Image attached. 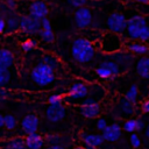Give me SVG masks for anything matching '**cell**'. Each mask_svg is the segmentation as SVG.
Segmentation results:
<instances>
[{
	"label": "cell",
	"mask_w": 149,
	"mask_h": 149,
	"mask_svg": "<svg viewBox=\"0 0 149 149\" xmlns=\"http://www.w3.org/2000/svg\"><path fill=\"white\" fill-rule=\"evenodd\" d=\"M38 35H40L41 40H42L43 42H45V43H51V42H54V40H55V35H54L52 30H44V29H41L40 33H38Z\"/></svg>",
	"instance_id": "29"
},
{
	"label": "cell",
	"mask_w": 149,
	"mask_h": 149,
	"mask_svg": "<svg viewBox=\"0 0 149 149\" xmlns=\"http://www.w3.org/2000/svg\"><path fill=\"white\" fill-rule=\"evenodd\" d=\"M94 54H95L94 45L87 38L78 37L72 42L71 55L76 62H78L80 64L88 63L93 59Z\"/></svg>",
	"instance_id": "2"
},
{
	"label": "cell",
	"mask_w": 149,
	"mask_h": 149,
	"mask_svg": "<svg viewBox=\"0 0 149 149\" xmlns=\"http://www.w3.org/2000/svg\"><path fill=\"white\" fill-rule=\"evenodd\" d=\"M144 135H146V137L149 140V123L146 126V130H144Z\"/></svg>",
	"instance_id": "44"
},
{
	"label": "cell",
	"mask_w": 149,
	"mask_h": 149,
	"mask_svg": "<svg viewBox=\"0 0 149 149\" xmlns=\"http://www.w3.org/2000/svg\"><path fill=\"white\" fill-rule=\"evenodd\" d=\"M35 47H36V41H34V40H31V38L26 40V41L22 42V44H21V49H22L23 51H26V52L31 51L33 49H35Z\"/></svg>",
	"instance_id": "31"
},
{
	"label": "cell",
	"mask_w": 149,
	"mask_h": 149,
	"mask_svg": "<svg viewBox=\"0 0 149 149\" xmlns=\"http://www.w3.org/2000/svg\"><path fill=\"white\" fill-rule=\"evenodd\" d=\"M137 95H139L137 86H136L135 84H133V85L127 90V92H126V94H125V98H126L127 100H129L130 102L135 104L136 100H137Z\"/></svg>",
	"instance_id": "25"
},
{
	"label": "cell",
	"mask_w": 149,
	"mask_h": 149,
	"mask_svg": "<svg viewBox=\"0 0 149 149\" xmlns=\"http://www.w3.org/2000/svg\"><path fill=\"white\" fill-rule=\"evenodd\" d=\"M126 48L128 51L135 54V55H146L149 52V47L140 41H134V42H128L126 43Z\"/></svg>",
	"instance_id": "17"
},
{
	"label": "cell",
	"mask_w": 149,
	"mask_h": 149,
	"mask_svg": "<svg viewBox=\"0 0 149 149\" xmlns=\"http://www.w3.org/2000/svg\"><path fill=\"white\" fill-rule=\"evenodd\" d=\"M45 141L49 143V146H51V144H63L66 141V139L58 135V134H48L45 136Z\"/></svg>",
	"instance_id": "26"
},
{
	"label": "cell",
	"mask_w": 149,
	"mask_h": 149,
	"mask_svg": "<svg viewBox=\"0 0 149 149\" xmlns=\"http://www.w3.org/2000/svg\"><path fill=\"white\" fill-rule=\"evenodd\" d=\"M95 73H97L98 77H100V78H102V79H108V78L114 77V74L112 73V71H111L108 68H106V66H104V65H100V64H99V66L95 69Z\"/></svg>",
	"instance_id": "27"
},
{
	"label": "cell",
	"mask_w": 149,
	"mask_h": 149,
	"mask_svg": "<svg viewBox=\"0 0 149 149\" xmlns=\"http://www.w3.org/2000/svg\"><path fill=\"white\" fill-rule=\"evenodd\" d=\"M48 13H49V8H48L47 3L41 0H36V1L31 2L29 6V15L35 19L42 20L43 17H47Z\"/></svg>",
	"instance_id": "11"
},
{
	"label": "cell",
	"mask_w": 149,
	"mask_h": 149,
	"mask_svg": "<svg viewBox=\"0 0 149 149\" xmlns=\"http://www.w3.org/2000/svg\"><path fill=\"white\" fill-rule=\"evenodd\" d=\"M2 149H28L24 142V139L22 137H13L3 142Z\"/></svg>",
	"instance_id": "20"
},
{
	"label": "cell",
	"mask_w": 149,
	"mask_h": 149,
	"mask_svg": "<svg viewBox=\"0 0 149 149\" xmlns=\"http://www.w3.org/2000/svg\"><path fill=\"white\" fill-rule=\"evenodd\" d=\"M136 72L142 78H149V57H141L136 62Z\"/></svg>",
	"instance_id": "19"
},
{
	"label": "cell",
	"mask_w": 149,
	"mask_h": 149,
	"mask_svg": "<svg viewBox=\"0 0 149 149\" xmlns=\"http://www.w3.org/2000/svg\"><path fill=\"white\" fill-rule=\"evenodd\" d=\"M5 5H6L7 9H15V7H16L15 0H5Z\"/></svg>",
	"instance_id": "38"
},
{
	"label": "cell",
	"mask_w": 149,
	"mask_h": 149,
	"mask_svg": "<svg viewBox=\"0 0 149 149\" xmlns=\"http://www.w3.org/2000/svg\"><path fill=\"white\" fill-rule=\"evenodd\" d=\"M17 122H16V119L15 116H13L12 114H6L5 115V128L7 130H13L15 129Z\"/></svg>",
	"instance_id": "30"
},
{
	"label": "cell",
	"mask_w": 149,
	"mask_h": 149,
	"mask_svg": "<svg viewBox=\"0 0 149 149\" xmlns=\"http://www.w3.org/2000/svg\"><path fill=\"white\" fill-rule=\"evenodd\" d=\"M136 123H137V119H128L123 122V130L127 132V133H134V132H137L136 129Z\"/></svg>",
	"instance_id": "28"
},
{
	"label": "cell",
	"mask_w": 149,
	"mask_h": 149,
	"mask_svg": "<svg viewBox=\"0 0 149 149\" xmlns=\"http://www.w3.org/2000/svg\"><path fill=\"white\" fill-rule=\"evenodd\" d=\"M107 121H106V119H104V118H100V119H98L97 120V123H95V127H97V129H99V130H101V132H104L106 128H107Z\"/></svg>",
	"instance_id": "34"
},
{
	"label": "cell",
	"mask_w": 149,
	"mask_h": 149,
	"mask_svg": "<svg viewBox=\"0 0 149 149\" xmlns=\"http://www.w3.org/2000/svg\"><path fill=\"white\" fill-rule=\"evenodd\" d=\"M85 148H86V149H98V148H95V147H88V146H85Z\"/></svg>",
	"instance_id": "47"
},
{
	"label": "cell",
	"mask_w": 149,
	"mask_h": 149,
	"mask_svg": "<svg viewBox=\"0 0 149 149\" xmlns=\"http://www.w3.org/2000/svg\"><path fill=\"white\" fill-rule=\"evenodd\" d=\"M144 128H146V126H144V122H143V120H141V119H137L136 129H137V130H143Z\"/></svg>",
	"instance_id": "40"
},
{
	"label": "cell",
	"mask_w": 149,
	"mask_h": 149,
	"mask_svg": "<svg viewBox=\"0 0 149 149\" xmlns=\"http://www.w3.org/2000/svg\"><path fill=\"white\" fill-rule=\"evenodd\" d=\"M126 33L130 40L143 43L149 41V27L147 26L146 19L141 15H133L128 19Z\"/></svg>",
	"instance_id": "1"
},
{
	"label": "cell",
	"mask_w": 149,
	"mask_h": 149,
	"mask_svg": "<svg viewBox=\"0 0 149 149\" xmlns=\"http://www.w3.org/2000/svg\"><path fill=\"white\" fill-rule=\"evenodd\" d=\"M70 5L72 7H76V8H80V7H84L85 3L87 2V0H69Z\"/></svg>",
	"instance_id": "35"
},
{
	"label": "cell",
	"mask_w": 149,
	"mask_h": 149,
	"mask_svg": "<svg viewBox=\"0 0 149 149\" xmlns=\"http://www.w3.org/2000/svg\"><path fill=\"white\" fill-rule=\"evenodd\" d=\"M74 22L79 28H86L92 22V13L87 7H80L74 12Z\"/></svg>",
	"instance_id": "10"
},
{
	"label": "cell",
	"mask_w": 149,
	"mask_h": 149,
	"mask_svg": "<svg viewBox=\"0 0 149 149\" xmlns=\"http://www.w3.org/2000/svg\"><path fill=\"white\" fill-rule=\"evenodd\" d=\"M100 105L98 102L95 104H88V105H81L79 106V112L83 116L87 119H94L99 116L100 114Z\"/></svg>",
	"instance_id": "16"
},
{
	"label": "cell",
	"mask_w": 149,
	"mask_h": 149,
	"mask_svg": "<svg viewBox=\"0 0 149 149\" xmlns=\"http://www.w3.org/2000/svg\"><path fill=\"white\" fill-rule=\"evenodd\" d=\"M47 149H66L63 144H51L49 147H47Z\"/></svg>",
	"instance_id": "42"
},
{
	"label": "cell",
	"mask_w": 149,
	"mask_h": 149,
	"mask_svg": "<svg viewBox=\"0 0 149 149\" xmlns=\"http://www.w3.org/2000/svg\"><path fill=\"white\" fill-rule=\"evenodd\" d=\"M148 98H149V91H148Z\"/></svg>",
	"instance_id": "48"
},
{
	"label": "cell",
	"mask_w": 149,
	"mask_h": 149,
	"mask_svg": "<svg viewBox=\"0 0 149 149\" xmlns=\"http://www.w3.org/2000/svg\"><path fill=\"white\" fill-rule=\"evenodd\" d=\"M66 115V109L63 104H54L49 105L45 111V118L50 122H59Z\"/></svg>",
	"instance_id": "8"
},
{
	"label": "cell",
	"mask_w": 149,
	"mask_h": 149,
	"mask_svg": "<svg viewBox=\"0 0 149 149\" xmlns=\"http://www.w3.org/2000/svg\"><path fill=\"white\" fill-rule=\"evenodd\" d=\"M90 93V86L83 81H76L73 83L70 88H69V92L66 95H64V99L65 101H68L69 104H74V102H80L87 98Z\"/></svg>",
	"instance_id": "4"
},
{
	"label": "cell",
	"mask_w": 149,
	"mask_h": 149,
	"mask_svg": "<svg viewBox=\"0 0 149 149\" xmlns=\"http://www.w3.org/2000/svg\"><path fill=\"white\" fill-rule=\"evenodd\" d=\"M41 62H43L44 64H47L48 66H50L54 70H57L59 68V65H61L59 61L55 56H52V55H44Z\"/></svg>",
	"instance_id": "23"
},
{
	"label": "cell",
	"mask_w": 149,
	"mask_h": 149,
	"mask_svg": "<svg viewBox=\"0 0 149 149\" xmlns=\"http://www.w3.org/2000/svg\"><path fill=\"white\" fill-rule=\"evenodd\" d=\"M42 29L41 20L30 15H23L20 17V30L26 34H37Z\"/></svg>",
	"instance_id": "7"
},
{
	"label": "cell",
	"mask_w": 149,
	"mask_h": 149,
	"mask_svg": "<svg viewBox=\"0 0 149 149\" xmlns=\"http://www.w3.org/2000/svg\"><path fill=\"white\" fill-rule=\"evenodd\" d=\"M64 99V97L62 94H51L48 98V102L49 105H54V104H62V100Z\"/></svg>",
	"instance_id": "33"
},
{
	"label": "cell",
	"mask_w": 149,
	"mask_h": 149,
	"mask_svg": "<svg viewBox=\"0 0 149 149\" xmlns=\"http://www.w3.org/2000/svg\"><path fill=\"white\" fill-rule=\"evenodd\" d=\"M38 126H40V119L35 114H27L21 121V129L26 135L37 133Z\"/></svg>",
	"instance_id": "9"
},
{
	"label": "cell",
	"mask_w": 149,
	"mask_h": 149,
	"mask_svg": "<svg viewBox=\"0 0 149 149\" xmlns=\"http://www.w3.org/2000/svg\"><path fill=\"white\" fill-rule=\"evenodd\" d=\"M81 141L84 142L85 146H88V147H100L105 139L102 136V134H92V133H84L81 134Z\"/></svg>",
	"instance_id": "15"
},
{
	"label": "cell",
	"mask_w": 149,
	"mask_h": 149,
	"mask_svg": "<svg viewBox=\"0 0 149 149\" xmlns=\"http://www.w3.org/2000/svg\"><path fill=\"white\" fill-rule=\"evenodd\" d=\"M135 1H137L140 3H144V5H148L149 3V0H135Z\"/></svg>",
	"instance_id": "45"
},
{
	"label": "cell",
	"mask_w": 149,
	"mask_h": 149,
	"mask_svg": "<svg viewBox=\"0 0 149 149\" xmlns=\"http://www.w3.org/2000/svg\"><path fill=\"white\" fill-rule=\"evenodd\" d=\"M141 111L143 113H149V98L142 101V104H141Z\"/></svg>",
	"instance_id": "37"
},
{
	"label": "cell",
	"mask_w": 149,
	"mask_h": 149,
	"mask_svg": "<svg viewBox=\"0 0 149 149\" xmlns=\"http://www.w3.org/2000/svg\"><path fill=\"white\" fill-rule=\"evenodd\" d=\"M6 19V17H5ZM6 29L8 30V33H13L17 29H20V17L17 16H8L6 19Z\"/></svg>",
	"instance_id": "21"
},
{
	"label": "cell",
	"mask_w": 149,
	"mask_h": 149,
	"mask_svg": "<svg viewBox=\"0 0 149 149\" xmlns=\"http://www.w3.org/2000/svg\"><path fill=\"white\" fill-rule=\"evenodd\" d=\"M30 77L35 84L40 86H47L55 80L56 74L54 69H51L43 62H40L37 65L33 68L30 72Z\"/></svg>",
	"instance_id": "3"
},
{
	"label": "cell",
	"mask_w": 149,
	"mask_h": 149,
	"mask_svg": "<svg viewBox=\"0 0 149 149\" xmlns=\"http://www.w3.org/2000/svg\"><path fill=\"white\" fill-rule=\"evenodd\" d=\"M73 149H86V148H85V146H77Z\"/></svg>",
	"instance_id": "46"
},
{
	"label": "cell",
	"mask_w": 149,
	"mask_h": 149,
	"mask_svg": "<svg viewBox=\"0 0 149 149\" xmlns=\"http://www.w3.org/2000/svg\"><path fill=\"white\" fill-rule=\"evenodd\" d=\"M100 65H104V66L108 68V69L112 71V73H113L114 76H118V74H120V72L123 71L122 68H121L115 61H104V62L100 63Z\"/></svg>",
	"instance_id": "22"
},
{
	"label": "cell",
	"mask_w": 149,
	"mask_h": 149,
	"mask_svg": "<svg viewBox=\"0 0 149 149\" xmlns=\"http://www.w3.org/2000/svg\"><path fill=\"white\" fill-rule=\"evenodd\" d=\"M14 64V56L8 49H1L0 51V68L10 69Z\"/></svg>",
	"instance_id": "18"
},
{
	"label": "cell",
	"mask_w": 149,
	"mask_h": 149,
	"mask_svg": "<svg viewBox=\"0 0 149 149\" xmlns=\"http://www.w3.org/2000/svg\"><path fill=\"white\" fill-rule=\"evenodd\" d=\"M105 141L107 142H116L121 137V127L118 123L108 125L107 128L101 133Z\"/></svg>",
	"instance_id": "13"
},
{
	"label": "cell",
	"mask_w": 149,
	"mask_h": 149,
	"mask_svg": "<svg viewBox=\"0 0 149 149\" xmlns=\"http://www.w3.org/2000/svg\"><path fill=\"white\" fill-rule=\"evenodd\" d=\"M6 19L2 16L0 17V33H5L6 31Z\"/></svg>",
	"instance_id": "39"
},
{
	"label": "cell",
	"mask_w": 149,
	"mask_h": 149,
	"mask_svg": "<svg viewBox=\"0 0 149 149\" xmlns=\"http://www.w3.org/2000/svg\"><path fill=\"white\" fill-rule=\"evenodd\" d=\"M126 1H127V0H126Z\"/></svg>",
	"instance_id": "49"
},
{
	"label": "cell",
	"mask_w": 149,
	"mask_h": 149,
	"mask_svg": "<svg viewBox=\"0 0 149 149\" xmlns=\"http://www.w3.org/2000/svg\"><path fill=\"white\" fill-rule=\"evenodd\" d=\"M100 48L106 54H116L122 48V41L115 33H106L100 38Z\"/></svg>",
	"instance_id": "5"
},
{
	"label": "cell",
	"mask_w": 149,
	"mask_h": 149,
	"mask_svg": "<svg viewBox=\"0 0 149 149\" xmlns=\"http://www.w3.org/2000/svg\"><path fill=\"white\" fill-rule=\"evenodd\" d=\"M115 112L120 116H132L135 113V104H133L129 100H127L126 98H123L118 102V105L115 107Z\"/></svg>",
	"instance_id": "12"
},
{
	"label": "cell",
	"mask_w": 149,
	"mask_h": 149,
	"mask_svg": "<svg viewBox=\"0 0 149 149\" xmlns=\"http://www.w3.org/2000/svg\"><path fill=\"white\" fill-rule=\"evenodd\" d=\"M10 78H12V74H10L9 69L0 68V86L1 87L7 86L10 81Z\"/></svg>",
	"instance_id": "24"
},
{
	"label": "cell",
	"mask_w": 149,
	"mask_h": 149,
	"mask_svg": "<svg viewBox=\"0 0 149 149\" xmlns=\"http://www.w3.org/2000/svg\"><path fill=\"white\" fill-rule=\"evenodd\" d=\"M7 97H8V92L5 90V87H1L0 88V99L1 100H5Z\"/></svg>",
	"instance_id": "41"
},
{
	"label": "cell",
	"mask_w": 149,
	"mask_h": 149,
	"mask_svg": "<svg viewBox=\"0 0 149 149\" xmlns=\"http://www.w3.org/2000/svg\"><path fill=\"white\" fill-rule=\"evenodd\" d=\"M0 127H5V115H0Z\"/></svg>",
	"instance_id": "43"
},
{
	"label": "cell",
	"mask_w": 149,
	"mask_h": 149,
	"mask_svg": "<svg viewBox=\"0 0 149 149\" xmlns=\"http://www.w3.org/2000/svg\"><path fill=\"white\" fill-rule=\"evenodd\" d=\"M127 22L128 19L121 13H112L106 21L107 28L109 31L115 33V34H122L127 29Z\"/></svg>",
	"instance_id": "6"
},
{
	"label": "cell",
	"mask_w": 149,
	"mask_h": 149,
	"mask_svg": "<svg viewBox=\"0 0 149 149\" xmlns=\"http://www.w3.org/2000/svg\"><path fill=\"white\" fill-rule=\"evenodd\" d=\"M129 142H130L132 147H134V148H139V147L141 146V139H140V136H139L137 134H135V133H132V134H130Z\"/></svg>",
	"instance_id": "32"
},
{
	"label": "cell",
	"mask_w": 149,
	"mask_h": 149,
	"mask_svg": "<svg viewBox=\"0 0 149 149\" xmlns=\"http://www.w3.org/2000/svg\"><path fill=\"white\" fill-rule=\"evenodd\" d=\"M41 24H42V29H44V30H51V23H50V20L48 17H43L41 20Z\"/></svg>",
	"instance_id": "36"
},
{
	"label": "cell",
	"mask_w": 149,
	"mask_h": 149,
	"mask_svg": "<svg viewBox=\"0 0 149 149\" xmlns=\"http://www.w3.org/2000/svg\"><path fill=\"white\" fill-rule=\"evenodd\" d=\"M24 142L28 149H42L44 146L45 139H43V136L38 133H33V134L26 135Z\"/></svg>",
	"instance_id": "14"
}]
</instances>
